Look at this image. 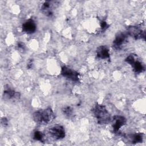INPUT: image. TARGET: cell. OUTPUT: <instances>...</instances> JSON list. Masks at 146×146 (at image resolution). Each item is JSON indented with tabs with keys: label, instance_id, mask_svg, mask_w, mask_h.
I'll return each mask as SVG.
<instances>
[{
	"label": "cell",
	"instance_id": "8",
	"mask_svg": "<svg viewBox=\"0 0 146 146\" xmlns=\"http://www.w3.org/2000/svg\"><path fill=\"white\" fill-rule=\"evenodd\" d=\"M125 123L126 119L124 116L120 115L114 116L112 120V127L113 132H117L119 129L124 125Z\"/></svg>",
	"mask_w": 146,
	"mask_h": 146
},
{
	"label": "cell",
	"instance_id": "3",
	"mask_svg": "<svg viewBox=\"0 0 146 146\" xmlns=\"http://www.w3.org/2000/svg\"><path fill=\"white\" fill-rule=\"evenodd\" d=\"M48 133L55 140L62 139L66 135L64 127L60 125H55L51 127L48 129Z\"/></svg>",
	"mask_w": 146,
	"mask_h": 146
},
{
	"label": "cell",
	"instance_id": "15",
	"mask_svg": "<svg viewBox=\"0 0 146 146\" xmlns=\"http://www.w3.org/2000/svg\"><path fill=\"white\" fill-rule=\"evenodd\" d=\"M63 113L68 117L71 116L72 115V109L70 107H66L62 110Z\"/></svg>",
	"mask_w": 146,
	"mask_h": 146
},
{
	"label": "cell",
	"instance_id": "18",
	"mask_svg": "<svg viewBox=\"0 0 146 146\" xmlns=\"http://www.w3.org/2000/svg\"><path fill=\"white\" fill-rule=\"evenodd\" d=\"M1 124L3 127H6L8 124V120L6 117H2L1 119Z\"/></svg>",
	"mask_w": 146,
	"mask_h": 146
},
{
	"label": "cell",
	"instance_id": "5",
	"mask_svg": "<svg viewBox=\"0 0 146 146\" xmlns=\"http://www.w3.org/2000/svg\"><path fill=\"white\" fill-rule=\"evenodd\" d=\"M58 1H45L41 6L42 12L47 17H51L53 15L54 10L58 5Z\"/></svg>",
	"mask_w": 146,
	"mask_h": 146
},
{
	"label": "cell",
	"instance_id": "17",
	"mask_svg": "<svg viewBox=\"0 0 146 146\" xmlns=\"http://www.w3.org/2000/svg\"><path fill=\"white\" fill-rule=\"evenodd\" d=\"M100 26H101V28L103 30H106L108 27V25L106 21H102L100 23Z\"/></svg>",
	"mask_w": 146,
	"mask_h": 146
},
{
	"label": "cell",
	"instance_id": "13",
	"mask_svg": "<svg viewBox=\"0 0 146 146\" xmlns=\"http://www.w3.org/2000/svg\"><path fill=\"white\" fill-rule=\"evenodd\" d=\"M126 138L132 144L142 143L143 140V134L141 133L129 134L126 136Z\"/></svg>",
	"mask_w": 146,
	"mask_h": 146
},
{
	"label": "cell",
	"instance_id": "9",
	"mask_svg": "<svg viewBox=\"0 0 146 146\" xmlns=\"http://www.w3.org/2000/svg\"><path fill=\"white\" fill-rule=\"evenodd\" d=\"M127 38V33H120L117 34L113 42V46L116 50L121 49L125 44Z\"/></svg>",
	"mask_w": 146,
	"mask_h": 146
},
{
	"label": "cell",
	"instance_id": "2",
	"mask_svg": "<svg viewBox=\"0 0 146 146\" xmlns=\"http://www.w3.org/2000/svg\"><path fill=\"white\" fill-rule=\"evenodd\" d=\"M92 112L99 124H108L111 121L110 113L106 107L100 104H96L92 108Z\"/></svg>",
	"mask_w": 146,
	"mask_h": 146
},
{
	"label": "cell",
	"instance_id": "11",
	"mask_svg": "<svg viewBox=\"0 0 146 146\" xmlns=\"http://www.w3.org/2000/svg\"><path fill=\"white\" fill-rule=\"evenodd\" d=\"M3 97L5 99L17 100L21 97L19 92H17L9 87H5L3 91Z\"/></svg>",
	"mask_w": 146,
	"mask_h": 146
},
{
	"label": "cell",
	"instance_id": "12",
	"mask_svg": "<svg viewBox=\"0 0 146 146\" xmlns=\"http://www.w3.org/2000/svg\"><path fill=\"white\" fill-rule=\"evenodd\" d=\"M96 56L102 59L110 58V52L108 48L106 46H100L96 49Z\"/></svg>",
	"mask_w": 146,
	"mask_h": 146
},
{
	"label": "cell",
	"instance_id": "10",
	"mask_svg": "<svg viewBox=\"0 0 146 146\" xmlns=\"http://www.w3.org/2000/svg\"><path fill=\"white\" fill-rule=\"evenodd\" d=\"M22 31L26 34H30L34 33L36 29L35 22L32 19L26 21L22 26Z\"/></svg>",
	"mask_w": 146,
	"mask_h": 146
},
{
	"label": "cell",
	"instance_id": "14",
	"mask_svg": "<svg viewBox=\"0 0 146 146\" xmlns=\"http://www.w3.org/2000/svg\"><path fill=\"white\" fill-rule=\"evenodd\" d=\"M33 137L35 140L39 141H43L44 140V135L43 133L39 131H35L33 132Z\"/></svg>",
	"mask_w": 146,
	"mask_h": 146
},
{
	"label": "cell",
	"instance_id": "16",
	"mask_svg": "<svg viewBox=\"0 0 146 146\" xmlns=\"http://www.w3.org/2000/svg\"><path fill=\"white\" fill-rule=\"evenodd\" d=\"M17 47H18V49H19V50H23H23L25 49V48H26V46H25V43H23V42H21L18 43Z\"/></svg>",
	"mask_w": 146,
	"mask_h": 146
},
{
	"label": "cell",
	"instance_id": "19",
	"mask_svg": "<svg viewBox=\"0 0 146 146\" xmlns=\"http://www.w3.org/2000/svg\"><path fill=\"white\" fill-rule=\"evenodd\" d=\"M33 59H31L28 61L27 63V68L28 69H31V68H33Z\"/></svg>",
	"mask_w": 146,
	"mask_h": 146
},
{
	"label": "cell",
	"instance_id": "4",
	"mask_svg": "<svg viewBox=\"0 0 146 146\" xmlns=\"http://www.w3.org/2000/svg\"><path fill=\"white\" fill-rule=\"evenodd\" d=\"M125 62L129 63L133 67V71L136 73L142 72L144 70V67L143 64L135 58V55L131 54L128 56L125 59Z\"/></svg>",
	"mask_w": 146,
	"mask_h": 146
},
{
	"label": "cell",
	"instance_id": "1",
	"mask_svg": "<svg viewBox=\"0 0 146 146\" xmlns=\"http://www.w3.org/2000/svg\"><path fill=\"white\" fill-rule=\"evenodd\" d=\"M33 117L36 123L44 125L50 123L54 119L55 115L52 110L48 107L35 111L33 113Z\"/></svg>",
	"mask_w": 146,
	"mask_h": 146
},
{
	"label": "cell",
	"instance_id": "6",
	"mask_svg": "<svg viewBox=\"0 0 146 146\" xmlns=\"http://www.w3.org/2000/svg\"><path fill=\"white\" fill-rule=\"evenodd\" d=\"M127 34L133 37L135 39H145V31L141 28L136 26H131L127 27Z\"/></svg>",
	"mask_w": 146,
	"mask_h": 146
},
{
	"label": "cell",
	"instance_id": "7",
	"mask_svg": "<svg viewBox=\"0 0 146 146\" xmlns=\"http://www.w3.org/2000/svg\"><path fill=\"white\" fill-rule=\"evenodd\" d=\"M61 74L72 81L78 82L79 80V74L68 67L63 66L62 67Z\"/></svg>",
	"mask_w": 146,
	"mask_h": 146
}]
</instances>
